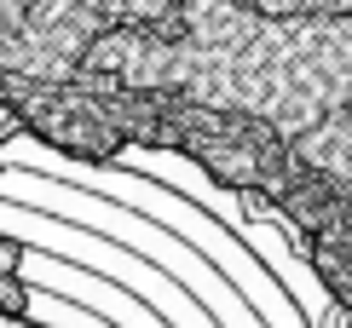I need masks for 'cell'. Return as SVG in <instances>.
Wrapping results in <instances>:
<instances>
[{
	"label": "cell",
	"instance_id": "6da1fadb",
	"mask_svg": "<svg viewBox=\"0 0 352 328\" xmlns=\"http://www.w3.org/2000/svg\"><path fill=\"white\" fill-rule=\"evenodd\" d=\"M35 311V288H29L23 277H12V271H0V317H29Z\"/></svg>",
	"mask_w": 352,
	"mask_h": 328
}]
</instances>
